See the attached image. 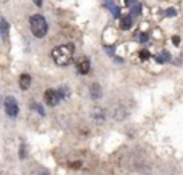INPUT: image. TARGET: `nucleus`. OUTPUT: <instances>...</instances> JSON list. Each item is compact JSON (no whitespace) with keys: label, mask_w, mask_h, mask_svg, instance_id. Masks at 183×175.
Segmentation results:
<instances>
[{"label":"nucleus","mask_w":183,"mask_h":175,"mask_svg":"<svg viewBox=\"0 0 183 175\" xmlns=\"http://www.w3.org/2000/svg\"><path fill=\"white\" fill-rule=\"evenodd\" d=\"M51 58L58 66H67L71 64L74 58V45L66 43V45H58L51 50Z\"/></svg>","instance_id":"f257e3e1"},{"label":"nucleus","mask_w":183,"mask_h":175,"mask_svg":"<svg viewBox=\"0 0 183 175\" xmlns=\"http://www.w3.org/2000/svg\"><path fill=\"white\" fill-rule=\"evenodd\" d=\"M29 24H31V32L37 39H42V37L47 36L48 24H47V21H45V18L42 15H32L31 19H29Z\"/></svg>","instance_id":"f03ea898"},{"label":"nucleus","mask_w":183,"mask_h":175,"mask_svg":"<svg viewBox=\"0 0 183 175\" xmlns=\"http://www.w3.org/2000/svg\"><path fill=\"white\" fill-rule=\"evenodd\" d=\"M3 108H5V112H7L8 117H16L18 112H19L18 101H16L13 97H7L3 100Z\"/></svg>","instance_id":"7ed1b4c3"},{"label":"nucleus","mask_w":183,"mask_h":175,"mask_svg":"<svg viewBox=\"0 0 183 175\" xmlns=\"http://www.w3.org/2000/svg\"><path fill=\"white\" fill-rule=\"evenodd\" d=\"M43 98H45V103L53 108V106H56V105H58L60 101H61V95H60L58 90H51V88H50V90H47V92H45Z\"/></svg>","instance_id":"20e7f679"},{"label":"nucleus","mask_w":183,"mask_h":175,"mask_svg":"<svg viewBox=\"0 0 183 175\" xmlns=\"http://www.w3.org/2000/svg\"><path fill=\"white\" fill-rule=\"evenodd\" d=\"M8 36H10V24L3 16H0V37L3 39V42H8Z\"/></svg>","instance_id":"39448f33"},{"label":"nucleus","mask_w":183,"mask_h":175,"mask_svg":"<svg viewBox=\"0 0 183 175\" xmlns=\"http://www.w3.org/2000/svg\"><path fill=\"white\" fill-rule=\"evenodd\" d=\"M103 7L109 10L114 18H119V16H121V10H119V7L116 5L114 0H105V2H103Z\"/></svg>","instance_id":"423d86ee"},{"label":"nucleus","mask_w":183,"mask_h":175,"mask_svg":"<svg viewBox=\"0 0 183 175\" xmlns=\"http://www.w3.org/2000/svg\"><path fill=\"white\" fill-rule=\"evenodd\" d=\"M77 72H79V74H82V76H85V74H88V72H90V61L87 58H82L77 63Z\"/></svg>","instance_id":"0eeeda50"},{"label":"nucleus","mask_w":183,"mask_h":175,"mask_svg":"<svg viewBox=\"0 0 183 175\" xmlns=\"http://www.w3.org/2000/svg\"><path fill=\"white\" fill-rule=\"evenodd\" d=\"M101 87H100V84H92L90 85V97L93 98V100H98V98H101Z\"/></svg>","instance_id":"6e6552de"},{"label":"nucleus","mask_w":183,"mask_h":175,"mask_svg":"<svg viewBox=\"0 0 183 175\" xmlns=\"http://www.w3.org/2000/svg\"><path fill=\"white\" fill-rule=\"evenodd\" d=\"M19 87L22 90H27V88L31 87V76L29 74H21V77H19Z\"/></svg>","instance_id":"1a4fd4ad"},{"label":"nucleus","mask_w":183,"mask_h":175,"mask_svg":"<svg viewBox=\"0 0 183 175\" xmlns=\"http://www.w3.org/2000/svg\"><path fill=\"white\" fill-rule=\"evenodd\" d=\"M93 119L95 122H98V124H103L106 119V114H105V109H100V108H96L93 111Z\"/></svg>","instance_id":"9d476101"},{"label":"nucleus","mask_w":183,"mask_h":175,"mask_svg":"<svg viewBox=\"0 0 183 175\" xmlns=\"http://www.w3.org/2000/svg\"><path fill=\"white\" fill-rule=\"evenodd\" d=\"M170 60V53L169 52H165V50H164V52H161V53H159L157 56H156V61H157V63H167V61Z\"/></svg>","instance_id":"9b49d317"},{"label":"nucleus","mask_w":183,"mask_h":175,"mask_svg":"<svg viewBox=\"0 0 183 175\" xmlns=\"http://www.w3.org/2000/svg\"><path fill=\"white\" fill-rule=\"evenodd\" d=\"M140 13H141V3L136 2L135 5H132V7H130V16H132V18H135V16H138Z\"/></svg>","instance_id":"f8f14e48"},{"label":"nucleus","mask_w":183,"mask_h":175,"mask_svg":"<svg viewBox=\"0 0 183 175\" xmlns=\"http://www.w3.org/2000/svg\"><path fill=\"white\" fill-rule=\"evenodd\" d=\"M132 22H133V19H132V16H125V18H122V21H121V27L122 29H130L132 27Z\"/></svg>","instance_id":"ddd939ff"},{"label":"nucleus","mask_w":183,"mask_h":175,"mask_svg":"<svg viewBox=\"0 0 183 175\" xmlns=\"http://www.w3.org/2000/svg\"><path fill=\"white\" fill-rule=\"evenodd\" d=\"M26 156H27L26 145H24V143H21V146H19V159H26Z\"/></svg>","instance_id":"4468645a"},{"label":"nucleus","mask_w":183,"mask_h":175,"mask_svg":"<svg viewBox=\"0 0 183 175\" xmlns=\"http://www.w3.org/2000/svg\"><path fill=\"white\" fill-rule=\"evenodd\" d=\"M164 15L169 16V18H174V16L177 15V10H175V8H167V10L164 11Z\"/></svg>","instance_id":"2eb2a0df"},{"label":"nucleus","mask_w":183,"mask_h":175,"mask_svg":"<svg viewBox=\"0 0 183 175\" xmlns=\"http://www.w3.org/2000/svg\"><path fill=\"white\" fill-rule=\"evenodd\" d=\"M32 108L36 109V111H37V112H39V114H40V116H45V111H43V108H42L40 105H32Z\"/></svg>","instance_id":"dca6fc26"},{"label":"nucleus","mask_w":183,"mask_h":175,"mask_svg":"<svg viewBox=\"0 0 183 175\" xmlns=\"http://www.w3.org/2000/svg\"><path fill=\"white\" fill-rule=\"evenodd\" d=\"M140 58L141 60H148V58H150V52H148V50H141V52H140Z\"/></svg>","instance_id":"f3484780"},{"label":"nucleus","mask_w":183,"mask_h":175,"mask_svg":"<svg viewBox=\"0 0 183 175\" xmlns=\"http://www.w3.org/2000/svg\"><path fill=\"white\" fill-rule=\"evenodd\" d=\"M138 0H124V3H125V7H132V5H135Z\"/></svg>","instance_id":"a211bd4d"},{"label":"nucleus","mask_w":183,"mask_h":175,"mask_svg":"<svg viewBox=\"0 0 183 175\" xmlns=\"http://www.w3.org/2000/svg\"><path fill=\"white\" fill-rule=\"evenodd\" d=\"M140 42H148V34L146 32H141L140 34Z\"/></svg>","instance_id":"6ab92c4d"},{"label":"nucleus","mask_w":183,"mask_h":175,"mask_svg":"<svg viewBox=\"0 0 183 175\" xmlns=\"http://www.w3.org/2000/svg\"><path fill=\"white\" fill-rule=\"evenodd\" d=\"M172 42H174L175 47H178V45H180V37H178V36H174V37H172Z\"/></svg>","instance_id":"aec40b11"},{"label":"nucleus","mask_w":183,"mask_h":175,"mask_svg":"<svg viewBox=\"0 0 183 175\" xmlns=\"http://www.w3.org/2000/svg\"><path fill=\"white\" fill-rule=\"evenodd\" d=\"M34 3H36L37 7H42V0H34Z\"/></svg>","instance_id":"412c9836"},{"label":"nucleus","mask_w":183,"mask_h":175,"mask_svg":"<svg viewBox=\"0 0 183 175\" xmlns=\"http://www.w3.org/2000/svg\"><path fill=\"white\" fill-rule=\"evenodd\" d=\"M39 175H48L47 172H40V173H39Z\"/></svg>","instance_id":"4be33fe9"},{"label":"nucleus","mask_w":183,"mask_h":175,"mask_svg":"<svg viewBox=\"0 0 183 175\" xmlns=\"http://www.w3.org/2000/svg\"><path fill=\"white\" fill-rule=\"evenodd\" d=\"M0 103H2V100H0Z\"/></svg>","instance_id":"5701e85b"}]
</instances>
